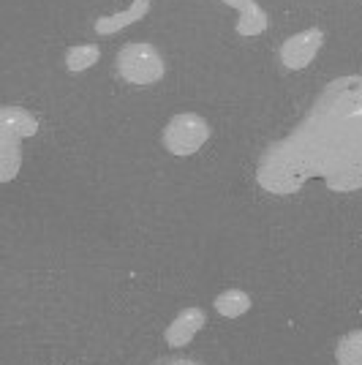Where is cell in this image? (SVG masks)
<instances>
[{
    "mask_svg": "<svg viewBox=\"0 0 362 365\" xmlns=\"http://www.w3.org/2000/svg\"><path fill=\"white\" fill-rule=\"evenodd\" d=\"M227 3H232V6H234V9H237V11H251V9H257V3H254V0H227Z\"/></svg>",
    "mask_w": 362,
    "mask_h": 365,
    "instance_id": "10",
    "label": "cell"
},
{
    "mask_svg": "<svg viewBox=\"0 0 362 365\" xmlns=\"http://www.w3.org/2000/svg\"><path fill=\"white\" fill-rule=\"evenodd\" d=\"M136 6H139V9H142V11H145V9H148V3H150V0H134Z\"/></svg>",
    "mask_w": 362,
    "mask_h": 365,
    "instance_id": "12",
    "label": "cell"
},
{
    "mask_svg": "<svg viewBox=\"0 0 362 365\" xmlns=\"http://www.w3.org/2000/svg\"><path fill=\"white\" fill-rule=\"evenodd\" d=\"M158 365H197V363H191V360H164V363H158Z\"/></svg>",
    "mask_w": 362,
    "mask_h": 365,
    "instance_id": "11",
    "label": "cell"
},
{
    "mask_svg": "<svg viewBox=\"0 0 362 365\" xmlns=\"http://www.w3.org/2000/svg\"><path fill=\"white\" fill-rule=\"evenodd\" d=\"M11 115H14L11 109H3V131H11V128H14V118H11ZM16 118H19V109H16ZM25 120L31 123V125H25V128L19 125V131H22V134H33V131H36V123H33V118L28 112H22V123Z\"/></svg>",
    "mask_w": 362,
    "mask_h": 365,
    "instance_id": "9",
    "label": "cell"
},
{
    "mask_svg": "<svg viewBox=\"0 0 362 365\" xmlns=\"http://www.w3.org/2000/svg\"><path fill=\"white\" fill-rule=\"evenodd\" d=\"M202 327H205V311L202 308H185L166 327V344L169 346H185V344H191V338Z\"/></svg>",
    "mask_w": 362,
    "mask_h": 365,
    "instance_id": "5",
    "label": "cell"
},
{
    "mask_svg": "<svg viewBox=\"0 0 362 365\" xmlns=\"http://www.w3.org/2000/svg\"><path fill=\"white\" fill-rule=\"evenodd\" d=\"M207 137H210V125H207V120L202 115H194V112L172 118L169 125L164 128L166 150L175 153V155H191V153H197L207 142Z\"/></svg>",
    "mask_w": 362,
    "mask_h": 365,
    "instance_id": "3",
    "label": "cell"
},
{
    "mask_svg": "<svg viewBox=\"0 0 362 365\" xmlns=\"http://www.w3.org/2000/svg\"><path fill=\"white\" fill-rule=\"evenodd\" d=\"M311 178L332 191L362 188V76L327 85L305 120L259 158L257 180L272 194H294Z\"/></svg>",
    "mask_w": 362,
    "mask_h": 365,
    "instance_id": "1",
    "label": "cell"
},
{
    "mask_svg": "<svg viewBox=\"0 0 362 365\" xmlns=\"http://www.w3.org/2000/svg\"><path fill=\"white\" fill-rule=\"evenodd\" d=\"M95 61H98V46H74L68 52V58H66V66L71 71H82V68L93 66Z\"/></svg>",
    "mask_w": 362,
    "mask_h": 365,
    "instance_id": "8",
    "label": "cell"
},
{
    "mask_svg": "<svg viewBox=\"0 0 362 365\" xmlns=\"http://www.w3.org/2000/svg\"><path fill=\"white\" fill-rule=\"evenodd\" d=\"M118 71L134 85H152L164 76V61L150 44H125L118 55Z\"/></svg>",
    "mask_w": 362,
    "mask_h": 365,
    "instance_id": "2",
    "label": "cell"
},
{
    "mask_svg": "<svg viewBox=\"0 0 362 365\" xmlns=\"http://www.w3.org/2000/svg\"><path fill=\"white\" fill-rule=\"evenodd\" d=\"M324 41L321 31H302L297 36H291L286 44L281 46V63L286 68H302L314 61V55L319 52V46Z\"/></svg>",
    "mask_w": 362,
    "mask_h": 365,
    "instance_id": "4",
    "label": "cell"
},
{
    "mask_svg": "<svg viewBox=\"0 0 362 365\" xmlns=\"http://www.w3.org/2000/svg\"><path fill=\"white\" fill-rule=\"evenodd\" d=\"M338 365H362V330H351L338 341Z\"/></svg>",
    "mask_w": 362,
    "mask_h": 365,
    "instance_id": "7",
    "label": "cell"
},
{
    "mask_svg": "<svg viewBox=\"0 0 362 365\" xmlns=\"http://www.w3.org/2000/svg\"><path fill=\"white\" fill-rule=\"evenodd\" d=\"M248 308H251V297L240 289H227L215 297V311L227 319H237L242 314H248Z\"/></svg>",
    "mask_w": 362,
    "mask_h": 365,
    "instance_id": "6",
    "label": "cell"
}]
</instances>
